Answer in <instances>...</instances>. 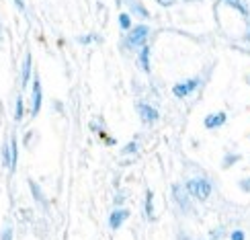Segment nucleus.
<instances>
[{"label": "nucleus", "instance_id": "obj_10", "mask_svg": "<svg viewBox=\"0 0 250 240\" xmlns=\"http://www.w3.org/2000/svg\"><path fill=\"white\" fill-rule=\"evenodd\" d=\"M2 164L6 166V169L13 171V164H10V144H6V142L2 146Z\"/></svg>", "mask_w": 250, "mask_h": 240}, {"label": "nucleus", "instance_id": "obj_4", "mask_svg": "<svg viewBox=\"0 0 250 240\" xmlns=\"http://www.w3.org/2000/svg\"><path fill=\"white\" fill-rule=\"evenodd\" d=\"M197 85H199V80H197V78H195V80H187V82H183V85H176V87L172 88V92H174L176 97H187L191 90L197 88Z\"/></svg>", "mask_w": 250, "mask_h": 240}, {"label": "nucleus", "instance_id": "obj_5", "mask_svg": "<svg viewBox=\"0 0 250 240\" xmlns=\"http://www.w3.org/2000/svg\"><path fill=\"white\" fill-rule=\"evenodd\" d=\"M127 218H129V212H127V210H115V212L111 214V218H109V226L113 228V230H117V228H119L125 220H127Z\"/></svg>", "mask_w": 250, "mask_h": 240}, {"label": "nucleus", "instance_id": "obj_9", "mask_svg": "<svg viewBox=\"0 0 250 240\" xmlns=\"http://www.w3.org/2000/svg\"><path fill=\"white\" fill-rule=\"evenodd\" d=\"M226 4L232 6V8H236V10H240L244 17H248V8H246V4L242 2V0H226Z\"/></svg>", "mask_w": 250, "mask_h": 240}, {"label": "nucleus", "instance_id": "obj_11", "mask_svg": "<svg viewBox=\"0 0 250 240\" xmlns=\"http://www.w3.org/2000/svg\"><path fill=\"white\" fill-rule=\"evenodd\" d=\"M148 47H146V49H142V68L146 70V72H148L150 70V64H148Z\"/></svg>", "mask_w": 250, "mask_h": 240}, {"label": "nucleus", "instance_id": "obj_12", "mask_svg": "<svg viewBox=\"0 0 250 240\" xmlns=\"http://www.w3.org/2000/svg\"><path fill=\"white\" fill-rule=\"evenodd\" d=\"M17 121L23 119V99H17Z\"/></svg>", "mask_w": 250, "mask_h": 240}, {"label": "nucleus", "instance_id": "obj_2", "mask_svg": "<svg viewBox=\"0 0 250 240\" xmlns=\"http://www.w3.org/2000/svg\"><path fill=\"white\" fill-rule=\"evenodd\" d=\"M148 27L146 25H138V27H133L129 31V35H127V41H129V45L131 47H138L142 44H146V39H148Z\"/></svg>", "mask_w": 250, "mask_h": 240}, {"label": "nucleus", "instance_id": "obj_3", "mask_svg": "<svg viewBox=\"0 0 250 240\" xmlns=\"http://www.w3.org/2000/svg\"><path fill=\"white\" fill-rule=\"evenodd\" d=\"M138 113H140L142 121L154 123L156 119H158V111H156L154 107H150V105H144V103H140V105H138Z\"/></svg>", "mask_w": 250, "mask_h": 240}, {"label": "nucleus", "instance_id": "obj_15", "mask_svg": "<svg viewBox=\"0 0 250 240\" xmlns=\"http://www.w3.org/2000/svg\"><path fill=\"white\" fill-rule=\"evenodd\" d=\"M10 236H13V230H10V228H6L4 234H2V240H10Z\"/></svg>", "mask_w": 250, "mask_h": 240}, {"label": "nucleus", "instance_id": "obj_14", "mask_svg": "<svg viewBox=\"0 0 250 240\" xmlns=\"http://www.w3.org/2000/svg\"><path fill=\"white\" fill-rule=\"evenodd\" d=\"M232 240H244V232H240V230H236V232L232 234Z\"/></svg>", "mask_w": 250, "mask_h": 240}, {"label": "nucleus", "instance_id": "obj_1", "mask_svg": "<svg viewBox=\"0 0 250 240\" xmlns=\"http://www.w3.org/2000/svg\"><path fill=\"white\" fill-rule=\"evenodd\" d=\"M187 189H189V193H191L193 197L205 201L207 197L211 195V183L207 181V179H193V181L187 183Z\"/></svg>", "mask_w": 250, "mask_h": 240}, {"label": "nucleus", "instance_id": "obj_13", "mask_svg": "<svg viewBox=\"0 0 250 240\" xmlns=\"http://www.w3.org/2000/svg\"><path fill=\"white\" fill-rule=\"evenodd\" d=\"M119 25H121L123 29H127V27H129V15H121V17H119Z\"/></svg>", "mask_w": 250, "mask_h": 240}, {"label": "nucleus", "instance_id": "obj_19", "mask_svg": "<svg viewBox=\"0 0 250 240\" xmlns=\"http://www.w3.org/2000/svg\"><path fill=\"white\" fill-rule=\"evenodd\" d=\"M248 37H250V33H248Z\"/></svg>", "mask_w": 250, "mask_h": 240}, {"label": "nucleus", "instance_id": "obj_7", "mask_svg": "<svg viewBox=\"0 0 250 240\" xmlns=\"http://www.w3.org/2000/svg\"><path fill=\"white\" fill-rule=\"evenodd\" d=\"M226 121V113L220 111V113H213V115H209L205 119V128H220V125H224Z\"/></svg>", "mask_w": 250, "mask_h": 240}, {"label": "nucleus", "instance_id": "obj_16", "mask_svg": "<svg viewBox=\"0 0 250 240\" xmlns=\"http://www.w3.org/2000/svg\"><path fill=\"white\" fill-rule=\"evenodd\" d=\"M174 2H176V0H158V4H162V6H170Z\"/></svg>", "mask_w": 250, "mask_h": 240}, {"label": "nucleus", "instance_id": "obj_6", "mask_svg": "<svg viewBox=\"0 0 250 240\" xmlns=\"http://www.w3.org/2000/svg\"><path fill=\"white\" fill-rule=\"evenodd\" d=\"M39 109H41V82H39V78H35V82H33V109H31V115H37L39 113Z\"/></svg>", "mask_w": 250, "mask_h": 240}, {"label": "nucleus", "instance_id": "obj_17", "mask_svg": "<svg viewBox=\"0 0 250 240\" xmlns=\"http://www.w3.org/2000/svg\"><path fill=\"white\" fill-rule=\"evenodd\" d=\"M125 152H135V144H129V146H125Z\"/></svg>", "mask_w": 250, "mask_h": 240}, {"label": "nucleus", "instance_id": "obj_18", "mask_svg": "<svg viewBox=\"0 0 250 240\" xmlns=\"http://www.w3.org/2000/svg\"><path fill=\"white\" fill-rule=\"evenodd\" d=\"M242 189H244V191H248V189H250V179L246 181V185H242Z\"/></svg>", "mask_w": 250, "mask_h": 240}, {"label": "nucleus", "instance_id": "obj_8", "mask_svg": "<svg viewBox=\"0 0 250 240\" xmlns=\"http://www.w3.org/2000/svg\"><path fill=\"white\" fill-rule=\"evenodd\" d=\"M29 74H31V54H27L25 64H23V78H21V85H23V87H27V82H29Z\"/></svg>", "mask_w": 250, "mask_h": 240}]
</instances>
